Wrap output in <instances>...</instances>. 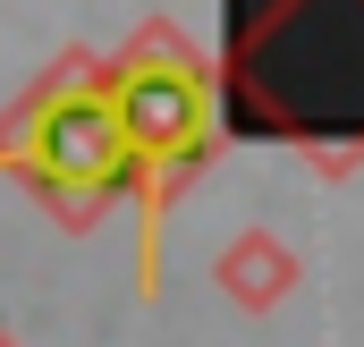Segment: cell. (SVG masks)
<instances>
[{
  "instance_id": "1",
  "label": "cell",
  "mask_w": 364,
  "mask_h": 347,
  "mask_svg": "<svg viewBox=\"0 0 364 347\" xmlns=\"http://www.w3.org/2000/svg\"><path fill=\"white\" fill-rule=\"evenodd\" d=\"M119 136L127 144H153V153H170V144H186L195 127H203V93L186 85V77H136V85L119 93Z\"/></svg>"
},
{
  "instance_id": "2",
  "label": "cell",
  "mask_w": 364,
  "mask_h": 347,
  "mask_svg": "<svg viewBox=\"0 0 364 347\" xmlns=\"http://www.w3.org/2000/svg\"><path fill=\"white\" fill-rule=\"evenodd\" d=\"M119 153H127V136H119V119L93 110V102L51 110V127H43V170L51 178H102Z\"/></svg>"
}]
</instances>
